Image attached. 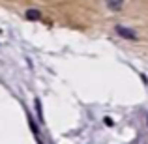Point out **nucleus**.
I'll return each mask as SVG.
<instances>
[{
	"instance_id": "obj_1",
	"label": "nucleus",
	"mask_w": 148,
	"mask_h": 144,
	"mask_svg": "<svg viewBox=\"0 0 148 144\" xmlns=\"http://www.w3.org/2000/svg\"><path fill=\"white\" fill-rule=\"evenodd\" d=\"M116 34L118 36H122L124 40H137V36H135V32L133 30H130V28H126V26H116Z\"/></svg>"
},
{
	"instance_id": "obj_2",
	"label": "nucleus",
	"mask_w": 148,
	"mask_h": 144,
	"mask_svg": "<svg viewBox=\"0 0 148 144\" xmlns=\"http://www.w3.org/2000/svg\"><path fill=\"white\" fill-rule=\"evenodd\" d=\"M25 17L28 19V21H41V11H38V10H26Z\"/></svg>"
},
{
	"instance_id": "obj_3",
	"label": "nucleus",
	"mask_w": 148,
	"mask_h": 144,
	"mask_svg": "<svg viewBox=\"0 0 148 144\" xmlns=\"http://www.w3.org/2000/svg\"><path fill=\"white\" fill-rule=\"evenodd\" d=\"M124 4V0H107V6H109V10H112V11H116V10H120V6Z\"/></svg>"
}]
</instances>
